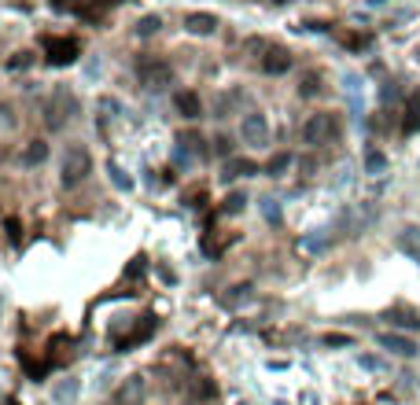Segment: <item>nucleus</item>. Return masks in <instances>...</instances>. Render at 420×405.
<instances>
[{
  "label": "nucleus",
  "instance_id": "f257e3e1",
  "mask_svg": "<svg viewBox=\"0 0 420 405\" xmlns=\"http://www.w3.org/2000/svg\"><path fill=\"white\" fill-rule=\"evenodd\" d=\"M336 137H339V118H336V115H328V111H321V115H309V118H306V125H302V140H306L309 147L332 144Z\"/></svg>",
  "mask_w": 420,
  "mask_h": 405
},
{
  "label": "nucleus",
  "instance_id": "f03ea898",
  "mask_svg": "<svg viewBox=\"0 0 420 405\" xmlns=\"http://www.w3.org/2000/svg\"><path fill=\"white\" fill-rule=\"evenodd\" d=\"M137 78H140V85L144 89H166V85L173 81V70H170V63H163V59H140L137 63Z\"/></svg>",
  "mask_w": 420,
  "mask_h": 405
},
{
  "label": "nucleus",
  "instance_id": "7ed1b4c3",
  "mask_svg": "<svg viewBox=\"0 0 420 405\" xmlns=\"http://www.w3.org/2000/svg\"><path fill=\"white\" fill-rule=\"evenodd\" d=\"M44 52H48L44 59H48L52 67H71V63L81 56V45L74 37H48L44 41Z\"/></svg>",
  "mask_w": 420,
  "mask_h": 405
},
{
  "label": "nucleus",
  "instance_id": "20e7f679",
  "mask_svg": "<svg viewBox=\"0 0 420 405\" xmlns=\"http://www.w3.org/2000/svg\"><path fill=\"white\" fill-rule=\"evenodd\" d=\"M88 169H93V159H88V152H81V147H74V152H66L63 159V188H74L88 177Z\"/></svg>",
  "mask_w": 420,
  "mask_h": 405
},
{
  "label": "nucleus",
  "instance_id": "39448f33",
  "mask_svg": "<svg viewBox=\"0 0 420 405\" xmlns=\"http://www.w3.org/2000/svg\"><path fill=\"white\" fill-rule=\"evenodd\" d=\"M151 335H155V317L148 313V317H140V321L133 325V332H129V335H118V339H115V350H118V354H126V350H133L137 343H148Z\"/></svg>",
  "mask_w": 420,
  "mask_h": 405
},
{
  "label": "nucleus",
  "instance_id": "423d86ee",
  "mask_svg": "<svg viewBox=\"0 0 420 405\" xmlns=\"http://www.w3.org/2000/svg\"><path fill=\"white\" fill-rule=\"evenodd\" d=\"M243 140H247V144H270V122H265V115H247V118H243Z\"/></svg>",
  "mask_w": 420,
  "mask_h": 405
},
{
  "label": "nucleus",
  "instance_id": "0eeeda50",
  "mask_svg": "<svg viewBox=\"0 0 420 405\" xmlns=\"http://www.w3.org/2000/svg\"><path fill=\"white\" fill-rule=\"evenodd\" d=\"M376 343H380L384 350H391V354H398V357H416V343L406 339V335H398V332H380Z\"/></svg>",
  "mask_w": 420,
  "mask_h": 405
},
{
  "label": "nucleus",
  "instance_id": "6e6552de",
  "mask_svg": "<svg viewBox=\"0 0 420 405\" xmlns=\"http://www.w3.org/2000/svg\"><path fill=\"white\" fill-rule=\"evenodd\" d=\"M71 111H74V100L59 93V96H56V103H48V115H44V122H48L52 130H63L66 118H71Z\"/></svg>",
  "mask_w": 420,
  "mask_h": 405
},
{
  "label": "nucleus",
  "instance_id": "1a4fd4ad",
  "mask_svg": "<svg viewBox=\"0 0 420 405\" xmlns=\"http://www.w3.org/2000/svg\"><path fill=\"white\" fill-rule=\"evenodd\" d=\"M262 70L265 74H287L292 70V52L287 48H270L262 56Z\"/></svg>",
  "mask_w": 420,
  "mask_h": 405
},
{
  "label": "nucleus",
  "instance_id": "9d476101",
  "mask_svg": "<svg viewBox=\"0 0 420 405\" xmlns=\"http://www.w3.org/2000/svg\"><path fill=\"white\" fill-rule=\"evenodd\" d=\"M140 398H144V379L140 376H129L118 387V394H115L118 405H140Z\"/></svg>",
  "mask_w": 420,
  "mask_h": 405
},
{
  "label": "nucleus",
  "instance_id": "9b49d317",
  "mask_svg": "<svg viewBox=\"0 0 420 405\" xmlns=\"http://www.w3.org/2000/svg\"><path fill=\"white\" fill-rule=\"evenodd\" d=\"M247 174H258V166L251 162V159H229L225 162V169H221V181H236V177H247Z\"/></svg>",
  "mask_w": 420,
  "mask_h": 405
},
{
  "label": "nucleus",
  "instance_id": "f8f14e48",
  "mask_svg": "<svg viewBox=\"0 0 420 405\" xmlns=\"http://www.w3.org/2000/svg\"><path fill=\"white\" fill-rule=\"evenodd\" d=\"M185 30H188V33H214V30H217V19H214L210 11H195V15L185 19Z\"/></svg>",
  "mask_w": 420,
  "mask_h": 405
},
{
  "label": "nucleus",
  "instance_id": "ddd939ff",
  "mask_svg": "<svg viewBox=\"0 0 420 405\" xmlns=\"http://www.w3.org/2000/svg\"><path fill=\"white\" fill-rule=\"evenodd\" d=\"M173 103H177V111H181L185 118H199V115H203V103H199L195 93H177Z\"/></svg>",
  "mask_w": 420,
  "mask_h": 405
},
{
  "label": "nucleus",
  "instance_id": "4468645a",
  "mask_svg": "<svg viewBox=\"0 0 420 405\" xmlns=\"http://www.w3.org/2000/svg\"><path fill=\"white\" fill-rule=\"evenodd\" d=\"M398 247H402V251L409 254V258L420 262V228H416V225L402 228V236H398Z\"/></svg>",
  "mask_w": 420,
  "mask_h": 405
},
{
  "label": "nucleus",
  "instance_id": "2eb2a0df",
  "mask_svg": "<svg viewBox=\"0 0 420 405\" xmlns=\"http://www.w3.org/2000/svg\"><path fill=\"white\" fill-rule=\"evenodd\" d=\"M74 394H78V379H59L52 387V401L56 405H74Z\"/></svg>",
  "mask_w": 420,
  "mask_h": 405
},
{
  "label": "nucleus",
  "instance_id": "dca6fc26",
  "mask_svg": "<svg viewBox=\"0 0 420 405\" xmlns=\"http://www.w3.org/2000/svg\"><path fill=\"white\" fill-rule=\"evenodd\" d=\"M387 321H394L398 328H420V313H413V310H387Z\"/></svg>",
  "mask_w": 420,
  "mask_h": 405
},
{
  "label": "nucleus",
  "instance_id": "f3484780",
  "mask_svg": "<svg viewBox=\"0 0 420 405\" xmlns=\"http://www.w3.org/2000/svg\"><path fill=\"white\" fill-rule=\"evenodd\" d=\"M44 155H48V144H44V140H34V144L26 147V155H22V162H26V166H37V162H44Z\"/></svg>",
  "mask_w": 420,
  "mask_h": 405
},
{
  "label": "nucleus",
  "instance_id": "a211bd4d",
  "mask_svg": "<svg viewBox=\"0 0 420 405\" xmlns=\"http://www.w3.org/2000/svg\"><path fill=\"white\" fill-rule=\"evenodd\" d=\"M287 166H292V155H287V152H280V155H273L270 162H265V174H270V177H280Z\"/></svg>",
  "mask_w": 420,
  "mask_h": 405
},
{
  "label": "nucleus",
  "instance_id": "6ab92c4d",
  "mask_svg": "<svg viewBox=\"0 0 420 405\" xmlns=\"http://www.w3.org/2000/svg\"><path fill=\"white\" fill-rule=\"evenodd\" d=\"M420 130V103L413 100L409 107H406V122H402V133H416Z\"/></svg>",
  "mask_w": 420,
  "mask_h": 405
},
{
  "label": "nucleus",
  "instance_id": "aec40b11",
  "mask_svg": "<svg viewBox=\"0 0 420 405\" xmlns=\"http://www.w3.org/2000/svg\"><path fill=\"white\" fill-rule=\"evenodd\" d=\"M19 361H22V365H26V372H30V379H44V376H48V365H41V361H30V357H22L19 354Z\"/></svg>",
  "mask_w": 420,
  "mask_h": 405
},
{
  "label": "nucleus",
  "instance_id": "412c9836",
  "mask_svg": "<svg viewBox=\"0 0 420 405\" xmlns=\"http://www.w3.org/2000/svg\"><path fill=\"white\" fill-rule=\"evenodd\" d=\"M317 93H321V78L306 74V78H302V85H299V96H306V100H309V96H317Z\"/></svg>",
  "mask_w": 420,
  "mask_h": 405
},
{
  "label": "nucleus",
  "instance_id": "4be33fe9",
  "mask_svg": "<svg viewBox=\"0 0 420 405\" xmlns=\"http://www.w3.org/2000/svg\"><path fill=\"white\" fill-rule=\"evenodd\" d=\"M243 203H247V196H243V191H232V196H229L225 203H221V210H225V214H240Z\"/></svg>",
  "mask_w": 420,
  "mask_h": 405
},
{
  "label": "nucleus",
  "instance_id": "5701e85b",
  "mask_svg": "<svg viewBox=\"0 0 420 405\" xmlns=\"http://www.w3.org/2000/svg\"><path fill=\"white\" fill-rule=\"evenodd\" d=\"M137 33H140V37H151V33H159V15H144L140 23H137Z\"/></svg>",
  "mask_w": 420,
  "mask_h": 405
},
{
  "label": "nucleus",
  "instance_id": "b1692460",
  "mask_svg": "<svg viewBox=\"0 0 420 405\" xmlns=\"http://www.w3.org/2000/svg\"><path fill=\"white\" fill-rule=\"evenodd\" d=\"M144 273H148V258H144V254H137V258L126 265V280H133V276H144Z\"/></svg>",
  "mask_w": 420,
  "mask_h": 405
},
{
  "label": "nucleus",
  "instance_id": "393cba45",
  "mask_svg": "<svg viewBox=\"0 0 420 405\" xmlns=\"http://www.w3.org/2000/svg\"><path fill=\"white\" fill-rule=\"evenodd\" d=\"M384 166H387V159L380 152H369L365 155V169H369V174H384Z\"/></svg>",
  "mask_w": 420,
  "mask_h": 405
},
{
  "label": "nucleus",
  "instance_id": "a878e982",
  "mask_svg": "<svg viewBox=\"0 0 420 405\" xmlns=\"http://www.w3.org/2000/svg\"><path fill=\"white\" fill-rule=\"evenodd\" d=\"M48 4H52L56 11H78V15H81V8H85L81 0H48Z\"/></svg>",
  "mask_w": 420,
  "mask_h": 405
},
{
  "label": "nucleus",
  "instance_id": "bb28decb",
  "mask_svg": "<svg viewBox=\"0 0 420 405\" xmlns=\"http://www.w3.org/2000/svg\"><path fill=\"white\" fill-rule=\"evenodd\" d=\"M107 174H111V177H115V184H118L122 191H129V188H133V181H129V177L122 174V169H118V166H107Z\"/></svg>",
  "mask_w": 420,
  "mask_h": 405
},
{
  "label": "nucleus",
  "instance_id": "cd10ccee",
  "mask_svg": "<svg viewBox=\"0 0 420 405\" xmlns=\"http://www.w3.org/2000/svg\"><path fill=\"white\" fill-rule=\"evenodd\" d=\"M4 228H8V240L19 247V240H22V236H19V218H4Z\"/></svg>",
  "mask_w": 420,
  "mask_h": 405
},
{
  "label": "nucleus",
  "instance_id": "c85d7f7f",
  "mask_svg": "<svg viewBox=\"0 0 420 405\" xmlns=\"http://www.w3.org/2000/svg\"><path fill=\"white\" fill-rule=\"evenodd\" d=\"M350 335H324V347H350Z\"/></svg>",
  "mask_w": 420,
  "mask_h": 405
},
{
  "label": "nucleus",
  "instance_id": "c756f323",
  "mask_svg": "<svg viewBox=\"0 0 420 405\" xmlns=\"http://www.w3.org/2000/svg\"><path fill=\"white\" fill-rule=\"evenodd\" d=\"M362 369H369V372H384V361H380V357H362Z\"/></svg>",
  "mask_w": 420,
  "mask_h": 405
},
{
  "label": "nucleus",
  "instance_id": "7c9ffc66",
  "mask_svg": "<svg viewBox=\"0 0 420 405\" xmlns=\"http://www.w3.org/2000/svg\"><path fill=\"white\" fill-rule=\"evenodd\" d=\"M8 67H11V70H19V67H30V52H19V56L8 63Z\"/></svg>",
  "mask_w": 420,
  "mask_h": 405
},
{
  "label": "nucleus",
  "instance_id": "2f4dec72",
  "mask_svg": "<svg viewBox=\"0 0 420 405\" xmlns=\"http://www.w3.org/2000/svg\"><path fill=\"white\" fill-rule=\"evenodd\" d=\"M214 144H217V155H225V152H232V140H229V137H217Z\"/></svg>",
  "mask_w": 420,
  "mask_h": 405
},
{
  "label": "nucleus",
  "instance_id": "473e14b6",
  "mask_svg": "<svg viewBox=\"0 0 420 405\" xmlns=\"http://www.w3.org/2000/svg\"><path fill=\"white\" fill-rule=\"evenodd\" d=\"M265 214H270V221H277L280 214H277V206H273V199H265Z\"/></svg>",
  "mask_w": 420,
  "mask_h": 405
},
{
  "label": "nucleus",
  "instance_id": "72a5a7b5",
  "mask_svg": "<svg viewBox=\"0 0 420 405\" xmlns=\"http://www.w3.org/2000/svg\"><path fill=\"white\" fill-rule=\"evenodd\" d=\"M4 405H19V401H15V398H8V401H4Z\"/></svg>",
  "mask_w": 420,
  "mask_h": 405
},
{
  "label": "nucleus",
  "instance_id": "f704fd0d",
  "mask_svg": "<svg viewBox=\"0 0 420 405\" xmlns=\"http://www.w3.org/2000/svg\"><path fill=\"white\" fill-rule=\"evenodd\" d=\"M369 4H384V0H369Z\"/></svg>",
  "mask_w": 420,
  "mask_h": 405
},
{
  "label": "nucleus",
  "instance_id": "c9c22d12",
  "mask_svg": "<svg viewBox=\"0 0 420 405\" xmlns=\"http://www.w3.org/2000/svg\"><path fill=\"white\" fill-rule=\"evenodd\" d=\"M273 4H284V0H273Z\"/></svg>",
  "mask_w": 420,
  "mask_h": 405
}]
</instances>
